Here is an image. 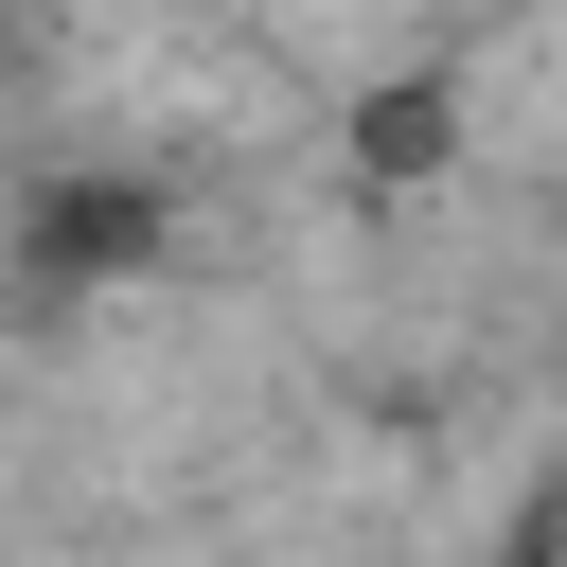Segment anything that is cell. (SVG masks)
Listing matches in <instances>:
<instances>
[{"label":"cell","mask_w":567,"mask_h":567,"mask_svg":"<svg viewBox=\"0 0 567 567\" xmlns=\"http://www.w3.org/2000/svg\"><path fill=\"white\" fill-rule=\"evenodd\" d=\"M443 124H461L443 89H390V106H372V177H408V159H443Z\"/></svg>","instance_id":"cell-1"}]
</instances>
